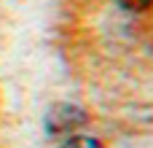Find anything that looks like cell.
I'll return each mask as SVG.
<instances>
[{
	"label": "cell",
	"instance_id": "6da1fadb",
	"mask_svg": "<svg viewBox=\"0 0 153 148\" xmlns=\"http://www.w3.org/2000/svg\"><path fill=\"white\" fill-rule=\"evenodd\" d=\"M83 124H86V113L70 102H59L46 113V132L51 138H70Z\"/></svg>",
	"mask_w": 153,
	"mask_h": 148
},
{
	"label": "cell",
	"instance_id": "3957f363",
	"mask_svg": "<svg viewBox=\"0 0 153 148\" xmlns=\"http://www.w3.org/2000/svg\"><path fill=\"white\" fill-rule=\"evenodd\" d=\"M116 3L126 11H145L148 5H153V0H116Z\"/></svg>",
	"mask_w": 153,
	"mask_h": 148
},
{
	"label": "cell",
	"instance_id": "7a4b0ae2",
	"mask_svg": "<svg viewBox=\"0 0 153 148\" xmlns=\"http://www.w3.org/2000/svg\"><path fill=\"white\" fill-rule=\"evenodd\" d=\"M59 148H102V143L94 138H86V135H70Z\"/></svg>",
	"mask_w": 153,
	"mask_h": 148
}]
</instances>
